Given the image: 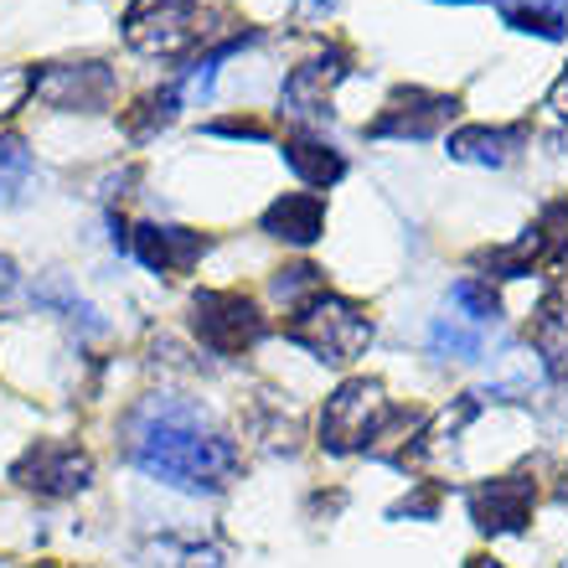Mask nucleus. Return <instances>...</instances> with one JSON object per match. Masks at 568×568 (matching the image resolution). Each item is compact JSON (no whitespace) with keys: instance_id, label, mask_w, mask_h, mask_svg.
Wrapping results in <instances>:
<instances>
[{"instance_id":"nucleus-3","label":"nucleus","mask_w":568,"mask_h":568,"mask_svg":"<svg viewBox=\"0 0 568 568\" xmlns=\"http://www.w3.org/2000/svg\"><path fill=\"white\" fill-rule=\"evenodd\" d=\"M284 336L295 346H305L315 362L346 367V362H357L362 352H367V342H373V315L362 311L357 300L321 290V295H311L305 305H295Z\"/></svg>"},{"instance_id":"nucleus-6","label":"nucleus","mask_w":568,"mask_h":568,"mask_svg":"<svg viewBox=\"0 0 568 568\" xmlns=\"http://www.w3.org/2000/svg\"><path fill=\"white\" fill-rule=\"evenodd\" d=\"M346 73H352V52H346V47H326V52H315V58H305L295 73L284 78L280 109L300 124V130L331 120V93H336V83H342Z\"/></svg>"},{"instance_id":"nucleus-1","label":"nucleus","mask_w":568,"mask_h":568,"mask_svg":"<svg viewBox=\"0 0 568 568\" xmlns=\"http://www.w3.org/2000/svg\"><path fill=\"white\" fill-rule=\"evenodd\" d=\"M130 460L176 491H223L239 476V449L186 398H145L130 414Z\"/></svg>"},{"instance_id":"nucleus-23","label":"nucleus","mask_w":568,"mask_h":568,"mask_svg":"<svg viewBox=\"0 0 568 568\" xmlns=\"http://www.w3.org/2000/svg\"><path fill=\"white\" fill-rule=\"evenodd\" d=\"M548 109H554L558 120H568V68H564V78L554 83V93H548Z\"/></svg>"},{"instance_id":"nucleus-9","label":"nucleus","mask_w":568,"mask_h":568,"mask_svg":"<svg viewBox=\"0 0 568 568\" xmlns=\"http://www.w3.org/2000/svg\"><path fill=\"white\" fill-rule=\"evenodd\" d=\"M470 501V523L480 532H523L532 523V501H538V480L532 470H511V476H496V480H480L476 491L465 496Z\"/></svg>"},{"instance_id":"nucleus-4","label":"nucleus","mask_w":568,"mask_h":568,"mask_svg":"<svg viewBox=\"0 0 568 568\" xmlns=\"http://www.w3.org/2000/svg\"><path fill=\"white\" fill-rule=\"evenodd\" d=\"M192 326L207 352L217 357H239L264 336V311L239 290H202L192 300Z\"/></svg>"},{"instance_id":"nucleus-25","label":"nucleus","mask_w":568,"mask_h":568,"mask_svg":"<svg viewBox=\"0 0 568 568\" xmlns=\"http://www.w3.org/2000/svg\"><path fill=\"white\" fill-rule=\"evenodd\" d=\"M465 568H501V564H496V558H486V554H480V558H470V564H465Z\"/></svg>"},{"instance_id":"nucleus-5","label":"nucleus","mask_w":568,"mask_h":568,"mask_svg":"<svg viewBox=\"0 0 568 568\" xmlns=\"http://www.w3.org/2000/svg\"><path fill=\"white\" fill-rule=\"evenodd\" d=\"M202 0H130L124 11V42L145 58H176L196 42Z\"/></svg>"},{"instance_id":"nucleus-15","label":"nucleus","mask_w":568,"mask_h":568,"mask_svg":"<svg viewBox=\"0 0 568 568\" xmlns=\"http://www.w3.org/2000/svg\"><path fill=\"white\" fill-rule=\"evenodd\" d=\"M532 346H538V357L548 362L554 373L568 367V274L548 290V300H542L538 315H532Z\"/></svg>"},{"instance_id":"nucleus-13","label":"nucleus","mask_w":568,"mask_h":568,"mask_svg":"<svg viewBox=\"0 0 568 568\" xmlns=\"http://www.w3.org/2000/svg\"><path fill=\"white\" fill-rule=\"evenodd\" d=\"M280 155H284V165L311 186V192H326V186H336V181L346 176V155L336 145H326L315 130H295V135L284 140Z\"/></svg>"},{"instance_id":"nucleus-24","label":"nucleus","mask_w":568,"mask_h":568,"mask_svg":"<svg viewBox=\"0 0 568 568\" xmlns=\"http://www.w3.org/2000/svg\"><path fill=\"white\" fill-rule=\"evenodd\" d=\"M300 11H311V16H326V11H336V0H300Z\"/></svg>"},{"instance_id":"nucleus-2","label":"nucleus","mask_w":568,"mask_h":568,"mask_svg":"<svg viewBox=\"0 0 568 568\" xmlns=\"http://www.w3.org/2000/svg\"><path fill=\"white\" fill-rule=\"evenodd\" d=\"M419 434V414H404V408L388 404V393L377 377H352L326 398L321 408V445L331 455H352V449H373L388 460V445H404ZM398 449V460H404Z\"/></svg>"},{"instance_id":"nucleus-16","label":"nucleus","mask_w":568,"mask_h":568,"mask_svg":"<svg viewBox=\"0 0 568 568\" xmlns=\"http://www.w3.org/2000/svg\"><path fill=\"white\" fill-rule=\"evenodd\" d=\"M496 16L511 31H532L548 42H564L568 31V0H496Z\"/></svg>"},{"instance_id":"nucleus-7","label":"nucleus","mask_w":568,"mask_h":568,"mask_svg":"<svg viewBox=\"0 0 568 568\" xmlns=\"http://www.w3.org/2000/svg\"><path fill=\"white\" fill-rule=\"evenodd\" d=\"M11 480L16 486H27V491H37V496H78V491H89L93 460L78 445L37 439V445L11 465Z\"/></svg>"},{"instance_id":"nucleus-11","label":"nucleus","mask_w":568,"mask_h":568,"mask_svg":"<svg viewBox=\"0 0 568 568\" xmlns=\"http://www.w3.org/2000/svg\"><path fill=\"white\" fill-rule=\"evenodd\" d=\"M130 254L155 274H186L196 270V258L207 254V233L176 227V223H140L130 233Z\"/></svg>"},{"instance_id":"nucleus-26","label":"nucleus","mask_w":568,"mask_h":568,"mask_svg":"<svg viewBox=\"0 0 568 568\" xmlns=\"http://www.w3.org/2000/svg\"><path fill=\"white\" fill-rule=\"evenodd\" d=\"M558 501H564V507H568V476H564V486H558Z\"/></svg>"},{"instance_id":"nucleus-21","label":"nucleus","mask_w":568,"mask_h":568,"mask_svg":"<svg viewBox=\"0 0 568 568\" xmlns=\"http://www.w3.org/2000/svg\"><path fill=\"white\" fill-rule=\"evenodd\" d=\"M311 295H321V270H311V264H290V270L274 274V300H284V305H305Z\"/></svg>"},{"instance_id":"nucleus-8","label":"nucleus","mask_w":568,"mask_h":568,"mask_svg":"<svg viewBox=\"0 0 568 568\" xmlns=\"http://www.w3.org/2000/svg\"><path fill=\"white\" fill-rule=\"evenodd\" d=\"M460 114V99L455 93H434V89H398L383 104L367 135L373 140H434L449 120Z\"/></svg>"},{"instance_id":"nucleus-14","label":"nucleus","mask_w":568,"mask_h":568,"mask_svg":"<svg viewBox=\"0 0 568 568\" xmlns=\"http://www.w3.org/2000/svg\"><path fill=\"white\" fill-rule=\"evenodd\" d=\"M527 145V124H507V130H491V124H465L449 135V161L465 165H507L517 161V150Z\"/></svg>"},{"instance_id":"nucleus-20","label":"nucleus","mask_w":568,"mask_h":568,"mask_svg":"<svg viewBox=\"0 0 568 568\" xmlns=\"http://www.w3.org/2000/svg\"><path fill=\"white\" fill-rule=\"evenodd\" d=\"M31 181V150L16 135H0V202H16Z\"/></svg>"},{"instance_id":"nucleus-19","label":"nucleus","mask_w":568,"mask_h":568,"mask_svg":"<svg viewBox=\"0 0 568 568\" xmlns=\"http://www.w3.org/2000/svg\"><path fill=\"white\" fill-rule=\"evenodd\" d=\"M449 305L460 315H470L476 326H496V321H501V300L491 295V284H480V280L455 284V290H449Z\"/></svg>"},{"instance_id":"nucleus-17","label":"nucleus","mask_w":568,"mask_h":568,"mask_svg":"<svg viewBox=\"0 0 568 568\" xmlns=\"http://www.w3.org/2000/svg\"><path fill=\"white\" fill-rule=\"evenodd\" d=\"M486 336H491V326H476L470 315H439L434 321V331H429V352L434 357H455V362H470V357H480L486 352Z\"/></svg>"},{"instance_id":"nucleus-22","label":"nucleus","mask_w":568,"mask_h":568,"mask_svg":"<svg viewBox=\"0 0 568 568\" xmlns=\"http://www.w3.org/2000/svg\"><path fill=\"white\" fill-rule=\"evenodd\" d=\"M207 135H233V140H270V124L258 120H212Z\"/></svg>"},{"instance_id":"nucleus-12","label":"nucleus","mask_w":568,"mask_h":568,"mask_svg":"<svg viewBox=\"0 0 568 568\" xmlns=\"http://www.w3.org/2000/svg\"><path fill=\"white\" fill-rule=\"evenodd\" d=\"M258 227H264L270 239H284V243H295V248H311V243L321 239V227H326V202H321V192H284L280 202L264 207Z\"/></svg>"},{"instance_id":"nucleus-18","label":"nucleus","mask_w":568,"mask_h":568,"mask_svg":"<svg viewBox=\"0 0 568 568\" xmlns=\"http://www.w3.org/2000/svg\"><path fill=\"white\" fill-rule=\"evenodd\" d=\"M176 109H181V89H155L135 104V114H124V130L135 140H150L155 130H165V124L176 120Z\"/></svg>"},{"instance_id":"nucleus-10","label":"nucleus","mask_w":568,"mask_h":568,"mask_svg":"<svg viewBox=\"0 0 568 568\" xmlns=\"http://www.w3.org/2000/svg\"><path fill=\"white\" fill-rule=\"evenodd\" d=\"M37 99H47L52 109H68V114H93V109H109L114 99V68L109 62H52L47 73H37Z\"/></svg>"}]
</instances>
